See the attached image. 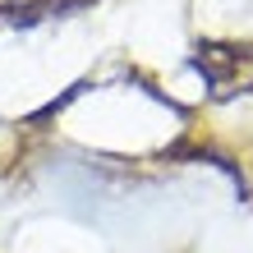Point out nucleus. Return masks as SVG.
<instances>
[{"label":"nucleus","mask_w":253,"mask_h":253,"mask_svg":"<svg viewBox=\"0 0 253 253\" xmlns=\"http://www.w3.org/2000/svg\"><path fill=\"white\" fill-rule=\"evenodd\" d=\"M193 65L212 79L216 92H230V87H249L253 83V51L226 46V42H203L198 55H193Z\"/></svg>","instance_id":"obj_1"}]
</instances>
